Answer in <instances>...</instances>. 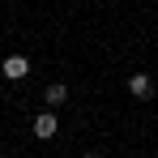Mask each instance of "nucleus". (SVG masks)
Instances as JSON below:
<instances>
[{"instance_id":"obj_5","label":"nucleus","mask_w":158,"mask_h":158,"mask_svg":"<svg viewBox=\"0 0 158 158\" xmlns=\"http://www.w3.org/2000/svg\"><path fill=\"white\" fill-rule=\"evenodd\" d=\"M85 158H98V154H85Z\"/></svg>"},{"instance_id":"obj_2","label":"nucleus","mask_w":158,"mask_h":158,"mask_svg":"<svg viewBox=\"0 0 158 158\" xmlns=\"http://www.w3.org/2000/svg\"><path fill=\"white\" fill-rule=\"evenodd\" d=\"M128 94L132 98H150V94H154V81L145 77V73H132L128 77Z\"/></svg>"},{"instance_id":"obj_1","label":"nucleus","mask_w":158,"mask_h":158,"mask_svg":"<svg viewBox=\"0 0 158 158\" xmlns=\"http://www.w3.org/2000/svg\"><path fill=\"white\" fill-rule=\"evenodd\" d=\"M0 73H4L9 81H22V77L30 73V60H26V56H9V60L0 64Z\"/></svg>"},{"instance_id":"obj_4","label":"nucleus","mask_w":158,"mask_h":158,"mask_svg":"<svg viewBox=\"0 0 158 158\" xmlns=\"http://www.w3.org/2000/svg\"><path fill=\"white\" fill-rule=\"evenodd\" d=\"M64 98H69V85H64V81H52V85H47V103H52V107H60Z\"/></svg>"},{"instance_id":"obj_3","label":"nucleus","mask_w":158,"mask_h":158,"mask_svg":"<svg viewBox=\"0 0 158 158\" xmlns=\"http://www.w3.org/2000/svg\"><path fill=\"white\" fill-rule=\"evenodd\" d=\"M34 137H39V141H52V137H56V115H52V111L34 115Z\"/></svg>"}]
</instances>
